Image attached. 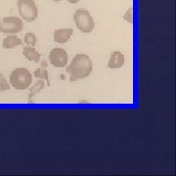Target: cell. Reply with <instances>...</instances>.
<instances>
[{"label": "cell", "instance_id": "cell-10", "mask_svg": "<svg viewBox=\"0 0 176 176\" xmlns=\"http://www.w3.org/2000/svg\"><path fill=\"white\" fill-rule=\"evenodd\" d=\"M19 45H23V41L16 35H8L7 37L3 39L2 42V46L5 49H12L15 47L19 46Z\"/></svg>", "mask_w": 176, "mask_h": 176}, {"label": "cell", "instance_id": "cell-16", "mask_svg": "<svg viewBox=\"0 0 176 176\" xmlns=\"http://www.w3.org/2000/svg\"><path fill=\"white\" fill-rule=\"evenodd\" d=\"M67 1H68L69 3H71V4H77L80 1V0H67Z\"/></svg>", "mask_w": 176, "mask_h": 176}, {"label": "cell", "instance_id": "cell-13", "mask_svg": "<svg viewBox=\"0 0 176 176\" xmlns=\"http://www.w3.org/2000/svg\"><path fill=\"white\" fill-rule=\"evenodd\" d=\"M24 41H25V43L28 45V46H34L37 42V37L35 36L34 33L28 32V33H26Z\"/></svg>", "mask_w": 176, "mask_h": 176}, {"label": "cell", "instance_id": "cell-17", "mask_svg": "<svg viewBox=\"0 0 176 176\" xmlns=\"http://www.w3.org/2000/svg\"><path fill=\"white\" fill-rule=\"evenodd\" d=\"M50 1H54V2H61L62 0H50Z\"/></svg>", "mask_w": 176, "mask_h": 176}, {"label": "cell", "instance_id": "cell-1", "mask_svg": "<svg viewBox=\"0 0 176 176\" xmlns=\"http://www.w3.org/2000/svg\"><path fill=\"white\" fill-rule=\"evenodd\" d=\"M93 71V63L86 54H77L73 57L72 63L67 68V73L70 75V81L86 78Z\"/></svg>", "mask_w": 176, "mask_h": 176}, {"label": "cell", "instance_id": "cell-5", "mask_svg": "<svg viewBox=\"0 0 176 176\" xmlns=\"http://www.w3.org/2000/svg\"><path fill=\"white\" fill-rule=\"evenodd\" d=\"M24 23L19 17H4L0 19V32L19 33L23 30Z\"/></svg>", "mask_w": 176, "mask_h": 176}, {"label": "cell", "instance_id": "cell-4", "mask_svg": "<svg viewBox=\"0 0 176 176\" xmlns=\"http://www.w3.org/2000/svg\"><path fill=\"white\" fill-rule=\"evenodd\" d=\"M18 11L23 20L27 22H33L38 16V9L34 0H18Z\"/></svg>", "mask_w": 176, "mask_h": 176}, {"label": "cell", "instance_id": "cell-15", "mask_svg": "<svg viewBox=\"0 0 176 176\" xmlns=\"http://www.w3.org/2000/svg\"><path fill=\"white\" fill-rule=\"evenodd\" d=\"M123 20L129 24L133 23V8L132 7H129V8L127 9V11L125 12V14L123 15Z\"/></svg>", "mask_w": 176, "mask_h": 176}, {"label": "cell", "instance_id": "cell-14", "mask_svg": "<svg viewBox=\"0 0 176 176\" xmlns=\"http://www.w3.org/2000/svg\"><path fill=\"white\" fill-rule=\"evenodd\" d=\"M10 89V85L6 80L5 77L2 73H0V91H5Z\"/></svg>", "mask_w": 176, "mask_h": 176}, {"label": "cell", "instance_id": "cell-9", "mask_svg": "<svg viewBox=\"0 0 176 176\" xmlns=\"http://www.w3.org/2000/svg\"><path fill=\"white\" fill-rule=\"evenodd\" d=\"M23 55L25 56V58L28 59V61L35 62V63L39 62L40 58H41V54L38 53L33 46H28V45L24 47Z\"/></svg>", "mask_w": 176, "mask_h": 176}, {"label": "cell", "instance_id": "cell-12", "mask_svg": "<svg viewBox=\"0 0 176 176\" xmlns=\"http://www.w3.org/2000/svg\"><path fill=\"white\" fill-rule=\"evenodd\" d=\"M35 77L38 78H42L43 80H46L47 81V85H50V80H49V75H48V71L46 70V67H41V68H38L34 73H33Z\"/></svg>", "mask_w": 176, "mask_h": 176}, {"label": "cell", "instance_id": "cell-6", "mask_svg": "<svg viewBox=\"0 0 176 176\" xmlns=\"http://www.w3.org/2000/svg\"><path fill=\"white\" fill-rule=\"evenodd\" d=\"M69 57L63 48H53L49 53V61L55 68H65L68 64Z\"/></svg>", "mask_w": 176, "mask_h": 176}, {"label": "cell", "instance_id": "cell-7", "mask_svg": "<svg viewBox=\"0 0 176 176\" xmlns=\"http://www.w3.org/2000/svg\"><path fill=\"white\" fill-rule=\"evenodd\" d=\"M73 33V28H59L54 32V41L57 43H67Z\"/></svg>", "mask_w": 176, "mask_h": 176}, {"label": "cell", "instance_id": "cell-3", "mask_svg": "<svg viewBox=\"0 0 176 176\" xmlns=\"http://www.w3.org/2000/svg\"><path fill=\"white\" fill-rule=\"evenodd\" d=\"M73 21L78 30L83 33H90L95 28V22L85 9H77L73 14Z\"/></svg>", "mask_w": 176, "mask_h": 176}, {"label": "cell", "instance_id": "cell-11", "mask_svg": "<svg viewBox=\"0 0 176 176\" xmlns=\"http://www.w3.org/2000/svg\"><path fill=\"white\" fill-rule=\"evenodd\" d=\"M44 86H45V83H44V80L42 79V80H38L33 86L30 88V93H28V100L30 103H32L33 97H34L37 93H39V92L44 88Z\"/></svg>", "mask_w": 176, "mask_h": 176}, {"label": "cell", "instance_id": "cell-2", "mask_svg": "<svg viewBox=\"0 0 176 176\" xmlns=\"http://www.w3.org/2000/svg\"><path fill=\"white\" fill-rule=\"evenodd\" d=\"M32 82V75L28 69L17 68L10 75V83L17 90H26Z\"/></svg>", "mask_w": 176, "mask_h": 176}, {"label": "cell", "instance_id": "cell-8", "mask_svg": "<svg viewBox=\"0 0 176 176\" xmlns=\"http://www.w3.org/2000/svg\"><path fill=\"white\" fill-rule=\"evenodd\" d=\"M124 55L120 51H115L112 53L110 59H109L108 67L109 69H118L124 66Z\"/></svg>", "mask_w": 176, "mask_h": 176}]
</instances>
